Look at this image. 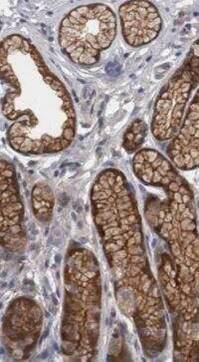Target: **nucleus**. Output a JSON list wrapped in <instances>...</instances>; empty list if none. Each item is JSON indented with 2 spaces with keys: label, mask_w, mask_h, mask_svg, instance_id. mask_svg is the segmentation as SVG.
I'll use <instances>...</instances> for the list:
<instances>
[{
  "label": "nucleus",
  "mask_w": 199,
  "mask_h": 362,
  "mask_svg": "<svg viewBox=\"0 0 199 362\" xmlns=\"http://www.w3.org/2000/svg\"><path fill=\"white\" fill-rule=\"evenodd\" d=\"M4 85L2 112L13 124L7 132L12 149L25 155L66 149L76 134V114L69 92L23 36L1 45Z\"/></svg>",
  "instance_id": "f257e3e1"
},
{
  "label": "nucleus",
  "mask_w": 199,
  "mask_h": 362,
  "mask_svg": "<svg viewBox=\"0 0 199 362\" xmlns=\"http://www.w3.org/2000/svg\"><path fill=\"white\" fill-rule=\"evenodd\" d=\"M62 351L70 361H92L98 349L102 315V279L96 256L75 247L64 268Z\"/></svg>",
  "instance_id": "f03ea898"
},
{
  "label": "nucleus",
  "mask_w": 199,
  "mask_h": 362,
  "mask_svg": "<svg viewBox=\"0 0 199 362\" xmlns=\"http://www.w3.org/2000/svg\"><path fill=\"white\" fill-rule=\"evenodd\" d=\"M116 35L115 13L105 4L78 6L62 19L59 45L62 52L79 65H93Z\"/></svg>",
  "instance_id": "7ed1b4c3"
},
{
  "label": "nucleus",
  "mask_w": 199,
  "mask_h": 362,
  "mask_svg": "<svg viewBox=\"0 0 199 362\" xmlns=\"http://www.w3.org/2000/svg\"><path fill=\"white\" fill-rule=\"evenodd\" d=\"M145 218L166 240L181 281L188 286H199V232L194 202Z\"/></svg>",
  "instance_id": "20e7f679"
},
{
  "label": "nucleus",
  "mask_w": 199,
  "mask_h": 362,
  "mask_svg": "<svg viewBox=\"0 0 199 362\" xmlns=\"http://www.w3.org/2000/svg\"><path fill=\"white\" fill-rule=\"evenodd\" d=\"M199 83V40L183 65L169 78L155 102L152 132L157 141L171 140L183 123L186 104Z\"/></svg>",
  "instance_id": "39448f33"
},
{
  "label": "nucleus",
  "mask_w": 199,
  "mask_h": 362,
  "mask_svg": "<svg viewBox=\"0 0 199 362\" xmlns=\"http://www.w3.org/2000/svg\"><path fill=\"white\" fill-rule=\"evenodd\" d=\"M43 325V313L35 301L17 298L7 308L2 323V339L14 359L28 358L35 349Z\"/></svg>",
  "instance_id": "423d86ee"
},
{
  "label": "nucleus",
  "mask_w": 199,
  "mask_h": 362,
  "mask_svg": "<svg viewBox=\"0 0 199 362\" xmlns=\"http://www.w3.org/2000/svg\"><path fill=\"white\" fill-rule=\"evenodd\" d=\"M1 243L7 251L25 249L24 206L13 165L1 161Z\"/></svg>",
  "instance_id": "0eeeda50"
},
{
  "label": "nucleus",
  "mask_w": 199,
  "mask_h": 362,
  "mask_svg": "<svg viewBox=\"0 0 199 362\" xmlns=\"http://www.w3.org/2000/svg\"><path fill=\"white\" fill-rule=\"evenodd\" d=\"M123 40L133 47L149 45L162 30V17L150 1H128L119 8Z\"/></svg>",
  "instance_id": "6e6552de"
},
{
  "label": "nucleus",
  "mask_w": 199,
  "mask_h": 362,
  "mask_svg": "<svg viewBox=\"0 0 199 362\" xmlns=\"http://www.w3.org/2000/svg\"><path fill=\"white\" fill-rule=\"evenodd\" d=\"M157 274L162 298L167 301L174 320L179 322H198L199 300L184 288L171 255L166 252L162 255Z\"/></svg>",
  "instance_id": "1a4fd4ad"
},
{
  "label": "nucleus",
  "mask_w": 199,
  "mask_h": 362,
  "mask_svg": "<svg viewBox=\"0 0 199 362\" xmlns=\"http://www.w3.org/2000/svg\"><path fill=\"white\" fill-rule=\"evenodd\" d=\"M167 155L176 169L189 171L199 167V89L179 132L167 147Z\"/></svg>",
  "instance_id": "9d476101"
},
{
  "label": "nucleus",
  "mask_w": 199,
  "mask_h": 362,
  "mask_svg": "<svg viewBox=\"0 0 199 362\" xmlns=\"http://www.w3.org/2000/svg\"><path fill=\"white\" fill-rule=\"evenodd\" d=\"M33 212L38 221L48 223L52 217L54 196L52 189L46 183L35 185L32 191Z\"/></svg>",
  "instance_id": "9b49d317"
},
{
  "label": "nucleus",
  "mask_w": 199,
  "mask_h": 362,
  "mask_svg": "<svg viewBox=\"0 0 199 362\" xmlns=\"http://www.w3.org/2000/svg\"><path fill=\"white\" fill-rule=\"evenodd\" d=\"M147 127L144 121L138 119L128 127L123 136V148L128 153L138 152L147 136Z\"/></svg>",
  "instance_id": "f8f14e48"
}]
</instances>
